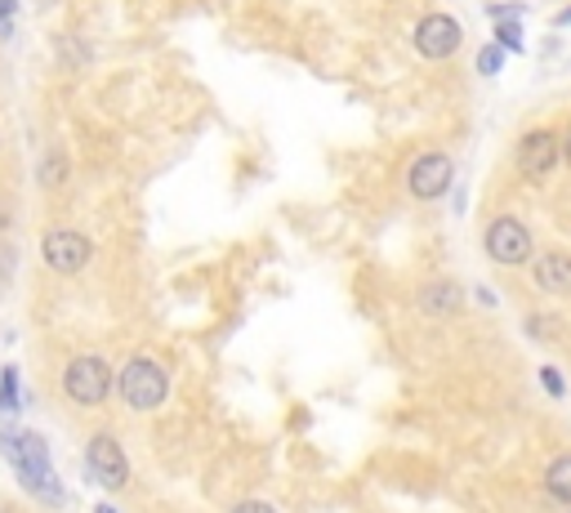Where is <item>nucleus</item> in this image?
Returning <instances> with one entry per match:
<instances>
[{"mask_svg":"<svg viewBox=\"0 0 571 513\" xmlns=\"http://www.w3.org/2000/svg\"><path fill=\"white\" fill-rule=\"evenodd\" d=\"M0 451H6L10 469L19 473V482H23L36 500L63 504V487H59V478H54V469H50V447H45L41 434H32V429H23V434H0Z\"/></svg>","mask_w":571,"mask_h":513,"instance_id":"nucleus-1","label":"nucleus"},{"mask_svg":"<svg viewBox=\"0 0 571 513\" xmlns=\"http://www.w3.org/2000/svg\"><path fill=\"white\" fill-rule=\"evenodd\" d=\"M117 388H121V402L130 410H157L170 397V375L152 357H130L117 375Z\"/></svg>","mask_w":571,"mask_h":513,"instance_id":"nucleus-2","label":"nucleus"},{"mask_svg":"<svg viewBox=\"0 0 571 513\" xmlns=\"http://www.w3.org/2000/svg\"><path fill=\"white\" fill-rule=\"evenodd\" d=\"M112 384H117V375H112L107 362L94 357V353H76V357L63 366V393H67L76 406H98V402L112 393Z\"/></svg>","mask_w":571,"mask_h":513,"instance_id":"nucleus-3","label":"nucleus"},{"mask_svg":"<svg viewBox=\"0 0 571 513\" xmlns=\"http://www.w3.org/2000/svg\"><path fill=\"white\" fill-rule=\"evenodd\" d=\"M483 246H487V255L496 259V264H505V268H518V264H527L531 259V228L518 220V215H500V220H491L487 224V233H483Z\"/></svg>","mask_w":571,"mask_h":513,"instance_id":"nucleus-4","label":"nucleus"},{"mask_svg":"<svg viewBox=\"0 0 571 513\" xmlns=\"http://www.w3.org/2000/svg\"><path fill=\"white\" fill-rule=\"evenodd\" d=\"M85 473H89L98 487H107V491H126L130 464H126L121 442L112 438V434H94L89 447H85Z\"/></svg>","mask_w":571,"mask_h":513,"instance_id":"nucleus-5","label":"nucleus"},{"mask_svg":"<svg viewBox=\"0 0 571 513\" xmlns=\"http://www.w3.org/2000/svg\"><path fill=\"white\" fill-rule=\"evenodd\" d=\"M461 41H465V28H461V19H455V14H429V19H420V28H415V50H420V58H429V63L451 58L455 50H461Z\"/></svg>","mask_w":571,"mask_h":513,"instance_id":"nucleus-6","label":"nucleus"},{"mask_svg":"<svg viewBox=\"0 0 571 513\" xmlns=\"http://www.w3.org/2000/svg\"><path fill=\"white\" fill-rule=\"evenodd\" d=\"M451 183H455V161H451L446 152H424V157H415L411 170H406V188H411V196H420V201L446 196Z\"/></svg>","mask_w":571,"mask_h":513,"instance_id":"nucleus-7","label":"nucleus"},{"mask_svg":"<svg viewBox=\"0 0 571 513\" xmlns=\"http://www.w3.org/2000/svg\"><path fill=\"white\" fill-rule=\"evenodd\" d=\"M41 259H45L54 272L72 277V272H81V268L89 264V237L76 233V228H50V233L41 237Z\"/></svg>","mask_w":571,"mask_h":513,"instance_id":"nucleus-8","label":"nucleus"},{"mask_svg":"<svg viewBox=\"0 0 571 513\" xmlns=\"http://www.w3.org/2000/svg\"><path fill=\"white\" fill-rule=\"evenodd\" d=\"M558 161H562V139H558L553 130H527V135H522V143H518V170H522L531 183L549 179V174L558 170Z\"/></svg>","mask_w":571,"mask_h":513,"instance_id":"nucleus-9","label":"nucleus"},{"mask_svg":"<svg viewBox=\"0 0 571 513\" xmlns=\"http://www.w3.org/2000/svg\"><path fill=\"white\" fill-rule=\"evenodd\" d=\"M531 281L544 295H571V255L567 250H549L531 264Z\"/></svg>","mask_w":571,"mask_h":513,"instance_id":"nucleus-10","label":"nucleus"},{"mask_svg":"<svg viewBox=\"0 0 571 513\" xmlns=\"http://www.w3.org/2000/svg\"><path fill=\"white\" fill-rule=\"evenodd\" d=\"M461 303H465V290L455 281H433L420 290V313H429V318H451Z\"/></svg>","mask_w":571,"mask_h":513,"instance_id":"nucleus-11","label":"nucleus"},{"mask_svg":"<svg viewBox=\"0 0 571 513\" xmlns=\"http://www.w3.org/2000/svg\"><path fill=\"white\" fill-rule=\"evenodd\" d=\"M544 491L553 504H567L571 509V456H558L549 469H544Z\"/></svg>","mask_w":571,"mask_h":513,"instance_id":"nucleus-12","label":"nucleus"},{"mask_svg":"<svg viewBox=\"0 0 571 513\" xmlns=\"http://www.w3.org/2000/svg\"><path fill=\"white\" fill-rule=\"evenodd\" d=\"M63 179H67V157H63V152L54 148V152L45 157V170H41V183H45V188H59Z\"/></svg>","mask_w":571,"mask_h":513,"instance_id":"nucleus-13","label":"nucleus"},{"mask_svg":"<svg viewBox=\"0 0 571 513\" xmlns=\"http://www.w3.org/2000/svg\"><path fill=\"white\" fill-rule=\"evenodd\" d=\"M0 380H6V384H0V416H6V410L19 402V384H14V380H19V371H6Z\"/></svg>","mask_w":571,"mask_h":513,"instance_id":"nucleus-14","label":"nucleus"},{"mask_svg":"<svg viewBox=\"0 0 571 513\" xmlns=\"http://www.w3.org/2000/svg\"><path fill=\"white\" fill-rule=\"evenodd\" d=\"M500 63H505V50H500V45H487V50L478 54V72H487V76H496Z\"/></svg>","mask_w":571,"mask_h":513,"instance_id":"nucleus-15","label":"nucleus"},{"mask_svg":"<svg viewBox=\"0 0 571 513\" xmlns=\"http://www.w3.org/2000/svg\"><path fill=\"white\" fill-rule=\"evenodd\" d=\"M500 45H509V50H522V32H518V23H500Z\"/></svg>","mask_w":571,"mask_h":513,"instance_id":"nucleus-16","label":"nucleus"},{"mask_svg":"<svg viewBox=\"0 0 571 513\" xmlns=\"http://www.w3.org/2000/svg\"><path fill=\"white\" fill-rule=\"evenodd\" d=\"M540 380H544V388H549L553 397H562V393H567V384H562V375H558L553 366H544V371H540Z\"/></svg>","mask_w":571,"mask_h":513,"instance_id":"nucleus-17","label":"nucleus"},{"mask_svg":"<svg viewBox=\"0 0 571 513\" xmlns=\"http://www.w3.org/2000/svg\"><path fill=\"white\" fill-rule=\"evenodd\" d=\"M10 268H14V246H10V242H0V281L10 277Z\"/></svg>","mask_w":571,"mask_h":513,"instance_id":"nucleus-18","label":"nucleus"},{"mask_svg":"<svg viewBox=\"0 0 571 513\" xmlns=\"http://www.w3.org/2000/svg\"><path fill=\"white\" fill-rule=\"evenodd\" d=\"M233 513H277V509H273V504H264V500H242Z\"/></svg>","mask_w":571,"mask_h":513,"instance_id":"nucleus-19","label":"nucleus"},{"mask_svg":"<svg viewBox=\"0 0 571 513\" xmlns=\"http://www.w3.org/2000/svg\"><path fill=\"white\" fill-rule=\"evenodd\" d=\"M562 157H567V165H571V130H567V139H562Z\"/></svg>","mask_w":571,"mask_h":513,"instance_id":"nucleus-20","label":"nucleus"},{"mask_svg":"<svg viewBox=\"0 0 571 513\" xmlns=\"http://www.w3.org/2000/svg\"><path fill=\"white\" fill-rule=\"evenodd\" d=\"M94 513H117V509H112V504H98V509H94Z\"/></svg>","mask_w":571,"mask_h":513,"instance_id":"nucleus-21","label":"nucleus"},{"mask_svg":"<svg viewBox=\"0 0 571 513\" xmlns=\"http://www.w3.org/2000/svg\"><path fill=\"white\" fill-rule=\"evenodd\" d=\"M0 513H10V509H0Z\"/></svg>","mask_w":571,"mask_h":513,"instance_id":"nucleus-22","label":"nucleus"},{"mask_svg":"<svg viewBox=\"0 0 571 513\" xmlns=\"http://www.w3.org/2000/svg\"><path fill=\"white\" fill-rule=\"evenodd\" d=\"M567 513H571V509H567Z\"/></svg>","mask_w":571,"mask_h":513,"instance_id":"nucleus-23","label":"nucleus"}]
</instances>
